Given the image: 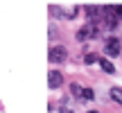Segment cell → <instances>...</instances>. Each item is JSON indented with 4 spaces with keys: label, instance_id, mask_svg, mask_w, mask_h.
Wrapping results in <instances>:
<instances>
[{
    "label": "cell",
    "instance_id": "5",
    "mask_svg": "<svg viewBox=\"0 0 122 113\" xmlns=\"http://www.w3.org/2000/svg\"><path fill=\"white\" fill-rule=\"evenodd\" d=\"M48 84H50V88H59L63 84V75L57 72V70H50L48 72Z\"/></svg>",
    "mask_w": 122,
    "mask_h": 113
},
{
    "label": "cell",
    "instance_id": "11",
    "mask_svg": "<svg viewBox=\"0 0 122 113\" xmlns=\"http://www.w3.org/2000/svg\"><path fill=\"white\" fill-rule=\"evenodd\" d=\"M113 14H115V18H122V5H118V7H113Z\"/></svg>",
    "mask_w": 122,
    "mask_h": 113
},
{
    "label": "cell",
    "instance_id": "2",
    "mask_svg": "<svg viewBox=\"0 0 122 113\" xmlns=\"http://www.w3.org/2000/svg\"><path fill=\"white\" fill-rule=\"evenodd\" d=\"M104 54H106V59H113V56H118L120 54V41L115 39V36H111V39H106V43H104Z\"/></svg>",
    "mask_w": 122,
    "mask_h": 113
},
{
    "label": "cell",
    "instance_id": "3",
    "mask_svg": "<svg viewBox=\"0 0 122 113\" xmlns=\"http://www.w3.org/2000/svg\"><path fill=\"white\" fill-rule=\"evenodd\" d=\"M66 59H68V50H66L63 45L50 48V61H52V63H63Z\"/></svg>",
    "mask_w": 122,
    "mask_h": 113
},
{
    "label": "cell",
    "instance_id": "10",
    "mask_svg": "<svg viewBox=\"0 0 122 113\" xmlns=\"http://www.w3.org/2000/svg\"><path fill=\"white\" fill-rule=\"evenodd\" d=\"M81 91H84V88L79 86V84H70V93H72L77 100H81Z\"/></svg>",
    "mask_w": 122,
    "mask_h": 113
},
{
    "label": "cell",
    "instance_id": "12",
    "mask_svg": "<svg viewBox=\"0 0 122 113\" xmlns=\"http://www.w3.org/2000/svg\"><path fill=\"white\" fill-rule=\"evenodd\" d=\"M86 113H100V111H86Z\"/></svg>",
    "mask_w": 122,
    "mask_h": 113
},
{
    "label": "cell",
    "instance_id": "1",
    "mask_svg": "<svg viewBox=\"0 0 122 113\" xmlns=\"http://www.w3.org/2000/svg\"><path fill=\"white\" fill-rule=\"evenodd\" d=\"M97 34H100V25L91 21L88 25H84L81 30L77 32V41H88V39H95Z\"/></svg>",
    "mask_w": 122,
    "mask_h": 113
},
{
    "label": "cell",
    "instance_id": "8",
    "mask_svg": "<svg viewBox=\"0 0 122 113\" xmlns=\"http://www.w3.org/2000/svg\"><path fill=\"white\" fill-rule=\"evenodd\" d=\"M91 100H95V91L93 88H84L81 91V102H91Z\"/></svg>",
    "mask_w": 122,
    "mask_h": 113
},
{
    "label": "cell",
    "instance_id": "7",
    "mask_svg": "<svg viewBox=\"0 0 122 113\" xmlns=\"http://www.w3.org/2000/svg\"><path fill=\"white\" fill-rule=\"evenodd\" d=\"M100 68L104 70V72H109V75H113V72H115L113 61H111V59H106V56H104V59H100Z\"/></svg>",
    "mask_w": 122,
    "mask_h": 113
},
{
    "label": "cell",
    "instance_id": "6",
    "mask_svg": "<svg viewBox=\"0 0 122 113\" xmlns=\"http://www.w3.org/2000/svg\"><path fill=\"white\" fill-rule=\"evenodd\" d=\"M109 97L115 102V104L122 106V88L120 86H113V88H111V91H109Z\"/></svg>",
    "mask_w": 122,
    "mask_h": 113
},
{
    "label": "cell",
    "instance_id": "4",
    "mask_svg": "<svg viewBox=\"0 0 122 113\" xmlns=\"http://www.w3.org/2000/svg\"><path fill=\"white\" fill-rule=\"evenodd\" d=\"M57 14L61 18H75L79 14V7L77 5H68V7H57Z\"/></svg>",
    "mask_w": 122,
    "mask_h": 113
},
{
    "label": "cell",
    "instance_id": "9",
    "mask_svg": "<svg viewBox=\"0 0 122 113\" xmlns=\"http://www.w3.org/2000/svg\"><path fill=\"white\" fill-rule=\"evenodd\" d=\"M84 63H88V66H93V63H100V56H97V54H93V52H88L86 56H84Z\"/></svg>",
    "mask_w": 122,
    "mask_h": 113
}]
</instances>
